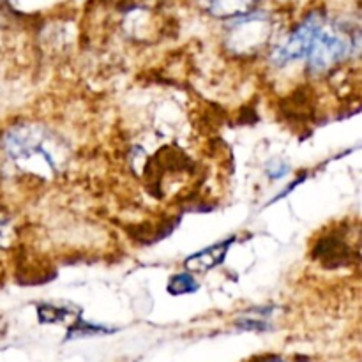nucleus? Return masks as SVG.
Listing matches in <instances>:
<instances>
[{
  "label": "nucleus",
  "instance_id": "1",
  "mask_svg": "<svg viewBox=\"0 0 362 362\" xmlns=\"http://www.w3.org/2000/svg\"><path fill=\"white\" fill-rule=\"evenodd\" d=\"M354 39L336 21L311 14L272 53L278 66L306 59L315 73H325L349 57Z\"/></svg>",
  "mask_w": 362,
  "mask_h": 362
},
{
  "label": "nucleus",
  "instance_id": "2",
  "mask_svg": "<svg viewBox=\"0 0 362 362\" xmlns=\"http://www.w3.org/2000/svg\"><path fill=\"white\" fill-rule=\"evenodd\" d=\"M2 145L18 168L39 177L57 175L67 163L66 144L35 124L14 126L2 138Z\"/></svg>",
  "mask_w": 362,
  "mask_h": 362
},
{
  "label": "nucleus",
  "instance_id": "3",
  "mask_svg": "<svg viewBox=\"0 0 362 362\" xmlns=\"http://www.w3.org/2000/svg\"><path fill=\"white\" fill-rule=\"evenodd\" d=\"M271 35V21L264 14H255L253 11L243 16H237L235 23L230 28L226 42L232 52L255 53L267 42Z\"/></svg>",
  "mask_w": 362,
  "mask_h": 362
},
{
  "label": "nucleus",
  "instance_id": "4",
  "mask_svg": "<svg viewBox=\"0 0 362 362\" xmlns=\"http://www.w3.org/2000/svg\"><path fill=\"white\" fill-rule=\"evenodd\" d=\"M232 240H226V243L214 244V246L207 247V250H202L200 253L193 255L186 260L187 271L191 272H207L211 269L218 267L223 264L226 253H228V246Z\"/></svg>",
  "mask_w": 362,
  "mask_h": 362
},
{
  "label": "nucleus",
  "instance_id": "5",
  "mask_svg": "<svg viewBox=\"0 0 362 362\" xmlns=\"http://www.w3.org/2000/svg\"><path fill=\"white\" fill-rule=\"evenodd\" d=\"M209 14L218 18H237L251 13L260 0H198Z\"/></svg>",
  "mask_w": 362,
  "mask_h": 362
},
{
  "label": "nucleus",
  "instance_id": "6",
  "mask_svg": "<svg viewBox=\"0 0 362 362\" xmlns=\"http://www.w3.org/2000/svg\"><path fill=\"white\" fill-rule=\"evenodd\" d=\"M166 288H168V292L172 293V296H186V293L197 292L198 283L193 276L184 272V274L173 276Z\"/></svg>",
  "mask_w": 362,
  "mask_h": 362
},
{
  "label": "nucleus",
  "instance_id": "7",
  "mask_svg": "<svg viewBox=\"0 0 362 362\" xmlns=\"http://www.w3.org/2000/svg\"><path fill=\"white\" fill-rule=\"evenodd\" d=\"M39 320L42 324H57V322H62L67 317V310L64 308H55V306H39L37 310Z\"/></svg>",
  "mask_w": 362,
  "mask_h": 362
},
{
  "label": "nucleus",
  "instance_id": "8",
  "mask_svg": "<svg viewBox=\"0 0 362 362\" xmlns=\"http://www.w3.org/2000/svg\"><path fill=\"white\" fill-rule=\"evenodd\" d=\"M11 235H13V230H11L9 219H7L4 214H0V247L7 246Z\"/></svg>",
  "mask_w": 362,
  "mask_h": 362
}]
</instances>
